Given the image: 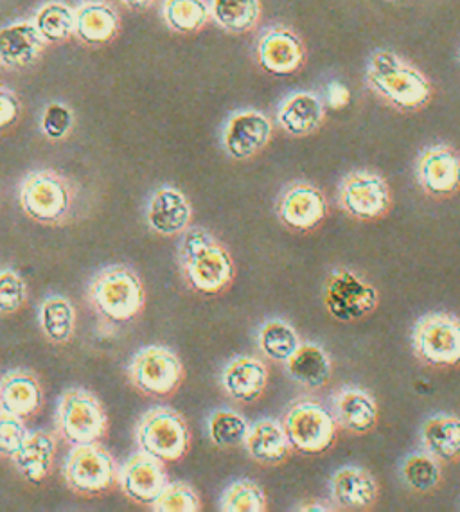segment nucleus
<instances>
[{
	"label": "nucleus",
	"mask_w": 460,
	"mask_h": 512,
	"mask_svg": "<svg viewBox=\"0 0 460 512\" xmlns=\"http://www.w3.org/2000/svg\"><path fill=\"white\" fill-rule=\"evenodd\" d=\"M365 83L376 98L399 112H417L434 96V87L414 63L390 49H374L367 67Z\"/></svg>",
	"instance_id": "nucleus-1"
},
{
	"label": "nucleus",
	"mask_w": 460,
	"mask_h": 512,
	"mask_svg": "<svg viewBox=\"0 0 460 512\" xmlns=\"http://www.w3.org/2000/svg\"><path fill=\"white\" fill-rule=\"evenodd\" d=\"M178 256L187 283L205 295L223 292L236 275V266L229 252L209 230L202 227L184 232Z\"/></svg>",
	"instance_id": "nucleus-2"
},
{
	"label": "nucleus",
	"mask_w": 460,
	"mask_h": 512,
	"mask_svg": "<svg viewBox=\"0 0 460 512\" xmlns=\"http://www.w3.org/2000/svg\"><path fill=\"white\" fill-rule=\"evenodd\" d=\"M283 428L292 450L313 457L335 446L340 426L333 412L322 403L301 399L284 414Z\"/></svg>",
	"instance_id": "nucleus-3"
},
{
	"label": "nucleus",
	"mask_w": 460,
	"mask_h": 512,
	"mask_svg": "<svg viewBox=\"0 0 460 512\" xmlns=\"http://www.w3.org/2000/svg\"><path fill=\"white\" fill-rule=\"evenodd\" d=\"M412 351L426 367H460V317L437 311L419 318L412 329Z\"/></svg>",
	"instance_id": "nucleus-4"
},
{
	"label": "nucleus",
	"mask_w": 460,
	"mask_h": 512,
	"mask_svg": "<svg viewBox=\"0 0 460 512\" xmlns=\"http://www.w3.org/2000/svg\"><path fill=\"white\" fill-rule=\"evenodd\" d=\"M90 301L103 317L128 322L144 308V286L139 275L126 266H110L90 284Z\"/></svg>",
	"instance_id": "nucleus-5"
},
{
	"label": "nucleus",
	"mask_w": 460,
	"mask_h": 512,
	"mask_svg": "<svg viewBox=\"0 0 460 512\" xmlns=\"http://www.w3.org/2000/svg\"><path fill=\"white\" fill-rule=\"evenodd\" d=\"M378 304L380 295L376 286L349 268L333 270L324 284V306L338 322H360L372 315Z\"/></svg>",
	"instance_id": "nucleus-6"
},
{
	"label": "nucleus",
	"mask_w": 460,
	"mask_h": 512,
	"mask_svg": "<svg viewBox=\"0 0 460 512\" xmlns=\"http://www.w3.org/2000/svg\"><path fill=\"white\" fill-rule=\"evenodd\" d=\"M139 448L153 459L164 462H177L189 450V428L184 417L171 408H151L142 415L135 430Z\"/></svg>",
	"instance_id": "nucleus-7"
},
{
	"label": "nucleus",
	"mask_w": 460,
	"mask_h": 512,
	"mask_svg": "<svg viewBox=\"0 0 460 512\" xmlns=\"http://www.w3.org/2000/svg\"><path fill=\"white\" fill-rule=\"evenodd\" d=\"M338 205L353 220H381L392 207L389 182L371 169L351 171L338 186Z\"/></svg>",
	"instance_id": "nucleus-8"
},
{
	"label": "nucleus",
	"mask_w": 460,
	"mask_h": 512,
	"mask_svg": "<svg viewBox=\"0 0 460 512\" xmlns=\"http://www.w3.org/2000/svg\"><path fill=\"white\" fill-rule=\"evenodd\" d=\"M63 478L80 495H99L114 486V457L98 442L76 444L63 464Z\"/></svg>",
	"instance_id": "nucleus-9"
},
{
	"label": "nucleus",
	"mask_w": 460,
	"mask_h": 512,
	"mask_svg": "<svg viewBox=\"0 0 460 512\" xmlns=\"http://www.w3.org/2000/svg\"><path fill=\"white\" fill-rule=\"evenodd\" d=\"M71 189L54 171H35L20 186V205L29 218L54 225L71 209Z\"/></svg>",
	"instance_id": "nucleus-10"
},
{
	"label": "nucleus",
	"mask_w": 460,
	"mask_h": 512,
	"mask_svg": "<svg viewBox=\"0 0 460 512\" xmlns=\"http://www.w3.org/2000/svg\"><path fill=\"white\" fill-rule=\"evenodd\" d=\"M58 424L71 444L98 442L107 432L108 419L98 399L89 390H67L60 399Z\"/></svg>",
	"instance_id": "nucleus-11"
},
{
	"label": "nucleus",
	"mask_w": 460,
	"mask_h": 512,
	"mask_svg": "<svg viewBox=\"0 0 460 512\" xmlns=\"http://www.w3.org/2000/svg\"><path fill=\"white\" fill-rule=\"evenodd\" d=\"M130 380L144 394L169 396L184 380V365L168 347L150 345L133 356Z\"/></svg>",
	"instance_id": "nucleus-12"
},
{
	"label": "nucleus",
	"mask_w": 460,
	"mask_h": 512,
	"mask_svg": "<svg viewBox=\"0 0 460 512\" xmlns=\"http://www.w3.org/2000/svg\"><path fill=\"white\" fill-rule=\"evenodd\" d=\"M416 178L426 195L443 200L460 191V153L448 144H434L419 153Z\"/></svg>",
	"instance_id": "nucleus-13"
},
{
	"label": "nucleus",
	"mask_w": 460,
	"mask_h": 512,
	"mask_svg": "<svg viewBox=\"0 0 460 512\" xmlns=\"http://www.w3.org/2000/svg\"><path fill=\"white\" fill-rule=\"evenodd\" d=\"M277 216L295 232H311L328 218V200L310 182H293L277 200Z\"/></svg>",
	"instance_id": "nucleus-14"
},
{
	"label": "nucleus",
	"mask_w": 460,
	"mask_h": 512,
	"mask_svg": "<svg viewBox=\"0 0 460 512\" xmlns=\"http://www.w3.org/2000/svg\"><path fill=\"white\" fill-rule=\"evenodd\" d=\"M304 60V42L288 27H272L257 42V62L268 74L290 76L301 69Z\"/></svg>",
	"instance_id": "nucleus-15"
},
{
	"label": "nucleus",
	"mask_w": 460,
	"mask_h": 512,
	"mask_svg": "<svg viewBox=\"0 0 460 512\" xmlns=\"http://www.w3.org/2000/svg\"><path fill=\"white\" fill-rule=\"evenodd\" d=\"M272 123L257 110H243L232 115L223 130V148L232 159H252L265 150L272 139Z\"/></svg>",
	"instance_id": "nucleus-16"
},
{
	"label": "nucleus",
	"mask_w": 460,
	"mask_h": 512,
	"mask_svg": "<svg viewBox=\"0 0 460 512\" xmlns=\"http://www.w3.org/2000/svg\"><path fill=\"white\" fill-rule=\"evenodd\" d=\"M119 486L133 502L151 505L168 486V475L160 460L139 451L124 462L119 471Z\"/></svg>",
	"instance_id": "nucleus-17"
},
{
	"label": "nucleus",
	"mask_w": 460,
	"mask_h": 512,
	"mask_svg": "<svg viewBox=\"0 0 460 512\" xmlns=\"http://www.w3.org/2000/svg\"><path fill=\"white\" fill-rule=\"evenodd\" d=\"M333 504L345 511H369L378 504L380 484L371 471L358 466H345L329 480Z\"/></svg>",
	"instance_id": "nucleus-18"
},
{
	"label": "nucleus",
	"mask_w": 460,
	"mask_h": 512,
	"mask_svg": "<svg viewBox=\"0 0 460 512\" xmlns=\"http://www.w3.org/2000/svg\"><path fill=\"white\" fill-rule=\"evenodd\" d=\"M331 412L338 426L351 435H369L376 430L380 408L367 390L347 385L333 394Z\"/></svg>",
	"instance_id": "nucleus-19"
},
{
	"label": "nucleus",
	"mask_w": 460,
	"mask_h": 512,
	"mask_svg": "<svg viewBox=\"0 0 460 512\" xmlns=\"http://www.w3.org/2000/svg\"><path fill=\"white\" fill-rule=\"evenodd\" d=\"M326 119V106L315 92H293L277 108V124L292 137H308L319 132Z\"/></svg>",
	"instance_id": "nucleus-20"
},
{
	"label": "nucleus",
	"mask_w": 460,
	"mask_h": 512,
	"mask_svg": "<svg viewBox=\"0 0 460 512\" xmlns=\"http://www.w3.org/2000/svg\"><path fill=\"white\" fill-rule=\"evenodd\" d=\"M45 40L35 22H15L0 29V63L9 69H27L40 60Z\"/></svg>",
	"instance_id": "nucleus-21"
},
{
	"label": "nucleus",
	"mask_w": 460,
	"mask_h": 512,
	"mask_svg": "<svg viewBox=\"0 0 460 512\" xmlns=\"http://www.w3.org/2000/svg\"><path fill=\"white\" fill-rule=\"evenodd\" d=\"M266 385L268 371L265 363L252 356H238L223 369V390L239 403H254L263 396Z\"/></svg>",
	"instance_id": "nucleus-22"
},
{
	"label": "nucleus",
	"mask_w": 460,
	"mask_h": 512,
	"mask_svg": "<svg viewBox=\"0 0 460 512\" xmlns=\"http://www.w3.org/2000/svg\"><path fill=\"white\" fill-rule=\"evenodd\" d=\"M191 205L175 187H160L148 205V223L160 236L184 234L191 221Z\"/></svg>",
	"instance_id": "nucleus-23"
},
{
	"label": "nucleus",
	"mask_w": 460,
	"mask_h": 512,
	"mask_svg": "<svg viewBox=\"0 0 460 512\" xmlns=\"http://www.w3.org/2000/svg\"><path fill=\"white\" fill-rule=\"evenodd\" d=\"M248 457L263 466H279L290 457L292 446L288 442L283 424L275 419H259L248 428L245 439Z\"/></svg>",
	"instance_id": "nucleus-24"
},
{
	"label": "nucleus",
	"mask_w": 460,
	"mask_h": 512,
	"mask_svg": "<svg viewBox=\"0 0 460 512\" xmlns=\"http://www.w3.org/2000/svg\"><path fill=\"white\" fill-rule=\"evenodd\" d=\"M423 448L441 464L460 460V415L439 412L430 415L421 426Z\"/></svg>",
	"instance_id": "nucleus-25"
},
{
	"label": "nucleus",
	"mask_w": 460,
	"mask_h": 512,
	"mask_svg": "<svg viewBox=\"0 0 460 512\" xmlns=\"http://www.w3.org/2000/svg\"><path fill=\"white\" fill-rule=\"evenodd\" d=\"M42 405V387L33 372L11 371L0 380V410L27 417Z\"/></svg>",
	"instance_id": "nucleus-26"
},
{
	"label": "nucleus",
	"mask_w": 460,
	"mask_h": 512,
	"mask_svg": "<svg viewBox=\"0 0 460 512\" xmlns=\"http://www.w3.org/2000/svg\"><path fill=\"white\" fill-rule=\"evenodd\" d=\"M56 439L47 430H36L27 435L26 442L13 457L18 471L33 484L44 482L53 468Z\"/></svg>",
	"instance_id": "nucleus-27"
},
{
	"label": "nucleus",
	"mask_w": 460,
	"mask_h": 512,
	"mask_svg": "<svg viewBox=\"0 0 460 512\" xmlns=\"http://www.w3.org/2000/svg\"><path fill=\"white\" fill-rule=\"evenodd\" d=\"M288 376L306 389H322L328 385L333 362L328 353L317 344H301L286 362Z\"/></svg>",
	"instance_id": "nucleus-28"
},
{
	"label": "nucleus",
	"mask_w": 460,
	"mask_h": 512,
	"mask_svg": "<svg viewBox=\"0 0 460 512\" xmlns=\"http://www.w3.org/2000/svg\"><path fill=\"white\" fill-rule=\"evenodd\" d=\"M119 33V17L105 2H85L76 9V36L83 44L103 45Z\"/></svg>",
	"instance_id": "nucleus-29"
},
{
	"label": "nucleus",
	"mask_w": 460,
	"mask_h": 512,
	"mask_svg": "<svg viewBox=\"0 0 460 512\" xmlns=\"http://www.w3.org/2000/svg\"><path fill=\"white\" fill-rule=\"evenodd\" d=\"M399 478L408 491L430 495L443 484V466L428 451H417L401 460Z\"/></svg>",
	"instance_id": "nucleus-30"
},
{
	"label": "nucleus",
	"mask_w": 460,
	"mask_h": 512,
	"mask_svg": "<svg viewBox=\"0 0 460 512\" xmlns=\"http://www.w3.org/2000/svg\"><path fill=\"white\" fill-rule=\"evenodd\" d=\"M38 322L44 335L54 344H65L71 340L76 327V311L71 301L62 295H51L44 299L38 311Z\"/></svg>",
	"instance_id": "nucleus-31"
},
{
	"label": "nucleus",
	"mask_w": 460,
	"mask_h": 512,
	"mask_svg": "<svg viewBox=\"0 0 460 512\" xmlns=\"http://www.w3.org/2000/svg\"><path fill=\"white\" fill-rule=\"evenodd\" d=\"M261 17L259 0H213L211 18L229 33H247L257 26Z\"/></svg>",
	"instance_id": "nucleus-32"
},
{
	"label": "nucleus",
	"mask_w": 460,
	"mask_h": 512,
	"mask_svg": "<svg viewBox=\"0 0 460 512\" xmlns=\"http://www.w3.org/2000/svg\"><path fill=\"white\" fill-rule=\"evenodd\" d=\"M257 344L268 360L286 363L299 349L301 340L297 331L281 318H272L259 327Z\"/></svg>",
	"instance_id": "nucleus-33"
},
{
	"label": "nucleus",
	"mask_w": 460,
	"mask_h": 512,
	"mask_svg": "<svg viewBox=\"0 0 460 512\" xmlns=\"http://www.w3.org/2000/svg\"><path fill=\"white\" fill-rule=\"evenodd\" d=\"M211 17V6L205 0H166L162 18L166 26L182 35L200 31Z\"/></svg>",
	"instance_id": "nucleus-34"
},
{
	"label": "nucleus",
	"mask_w": 460,
	"mask_h": 512,
	"mask_svg": "<svg viewBox=\"0 0 460 512\" xmlns=\"http://www.w3.org/2000/svg\"><path fill=\"white\" fill-rule=\"evenodd\" d=\"M33 22L47 44H58L76 33V11L62 2L45 4Z\"/></svg>",
	"instance_id": "nucleus-35"
},
{
	"label": "nucleus",
	"mask_w": 460,
	"mask_h": 512,
	"mask_svg": "<svg viewBox=\"0 0 460 512\" xmlns=\"http://www.w3.org/2000/svg\"><path fill=\"white\" fill-rule=\"evenodd\" d=\"M248 428L250 426L245 417L232 410H216L207 419L209 437L220 448H234L239 444H245Z\"/></svg>",
	"instance_id": "nucleus-36"
},
{
	"label": "nucleus",
	"mask_w": 460,
	"mask_h": 512,
	"mask_svg": "<svg viewBox=\"0 0 460 512\" xmlns=\"http://www.w3.org/2000/svg\"><path fill=\"white\" fill-rule=\"evenodd\" d=\"M220 509L223 512H265V491L252 480H238L223 491Z\"/></svg>",
	"instance_id": "nucleus-37"
},
{
	"label": "nucleus",
	"mask_w": 460,
	"mask_h": 512,
	"mask_svg": "<svg viewBox=\"0 0 460 512\" xmlns=\"http://www.w3.org/2000/svg\"><path fill=\"white\" fill-rule=\"evenodd\" d=\"M150 507L155 512H198L200 498L193 487L175 482L164 487V491Z\"/></svg>",
	"instance_id": "nucleus-38"
},
{
	"label": "nucleus",
	"mask_w": 460,
	"mask_h": 512,
	"mask_svg": "<svg viewBox=\"0 0 460 512\" xmlns=\"http://www.w3.org/2000/svg\"><path fill=\"white\" fill-rule=\"evenodd\" d=\"M27 435L29 432L22 417L0 410V457L13 459L26 442Z\"/></svg>",
	"instance_id": "nucleus-39"
},
{
	"label": "nucleus",
	"mask_w": 460,
	"mask_h": 512,
	"mask_svg": "<svg viewBox=\"0 0 460 512\" xmlns=\"http://www.w3.org/2000/svg\"><path fill=\"white\" fill-rule=\"evenodd\" d=\"M26 283L15 270H0V313L11 315L26 302Z\"/></svg>",
	"instance_id": "nucleus-40"
},
{
	"label": "nucleus",
	"mask_w": 460,
	"mask_h": 512,
	"mask_svg": "<svg viewBox=\"0 0 460 512\" xmlns=\"http://www.w3.org/2000/svg\"><path fill=\"white\" fill-rule=\"evenodd\" d=\"M72 124H74V115L69 106L62 103H51L45 106L42 114V132L45 133V137H49L51 141H60L69 135Z\"/></svg>",
	"instance_id": "nucleus-41"
},
{
	"label": "nucleus",
	"mask_w": 460,
	"mask_h": 512,
	"mask_svg": "<svg viewBox=\"0 0 460 512\" xmlns=\"http://www.w3.org/2000/svg\"><path fill=\"white\" fill-rule=\"evenodd\" d=\"M20 117V103L9 90L0 89V132L15 124Z\"/></svg>",
	"instance_id": "nucleus-42"
},
{
	"label": "nucleus",
	"mask_w": 460,
	"mask_h": 512,
	"mask_svg": "<svg viewBox=\"0 0 460 512\" xmlns=\"http://www.w3.org/2000/svg\"><path fill=\"white\" fill-rule=\"evenodd\" d=\"M326 99H328V105L333 110H340L344 106L349 105L351 101V92L345 87L342 81H331L326 89Z\"/></svg>",
	"instance_id": "nucleus-43"
},
{
	"label": "nucleus",
	"mask_w": 460,
	"mask_h": 512,
	"mask_svg": "<svg viewBox=\"0 0 460 512\" xmlns=\"http://www.w3.org/2000/svg\"><path fill=\"white\" fill-rule=\"evenodd\" d=\"M153 2L155 0H123L124 6L132 9V11H146V9L153 6Z\"/></svg>",
	"instance_id": "nucleus-44"
},
{
	"label": "nucleus",
	"mask_w": 460,
	"mask_h": 512,
	"mask_svg": "<svg viewBox=\"0 0 460 512\" xmlns=\"http://www.w3.org/2000/svg\"><path fill=\"white\" fill-rule=\"evenodd\" d=\"M297 511L326 512V511H331V509H329V507H324V505L320 504V502H306V504H301V507H297Z\"/></svg>",
	"instance_id": "nucleus-45"
},
{
	"label": "nucleus",
	"mask_w": 460,
	"mask_h": 512,
	"mask_svg": "<svg viewBox=\"0 0 460 512\" xmlns=\"http://www.w3.org/2000/svg\"><path fill=\"white\" fill-rule=\"evenodd\" d=\"M387 2H394V0H387Z\"/></svg>",
	"instance_id": "nucleus-46"
}]
</instances>
